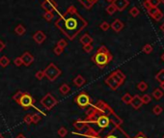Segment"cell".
Segmentation results:
<instances>
[{
  "instance_id": "7bdbcfd3",
  "label": "cell",
  "mask_w": 164,
  "mask_h": 138,
  "mask_svg": "<svg viewBox=\"0 0 164 138\" xmlns=\"http://www.w3.org/2000/svg\"><path fill=\"white\" fill-rule=\"evenodd\" d=\"M83 50L86 52H91L93 50V45H83Z\"/></svg>"
},
{
  "instance_id": "2e32d148",
  "label": "cell",
  "mask_w": 164,
  "mask_h": 138,
  "mask_svg": "<svg viewBox=\"0 0 164 138\" xmlns=\"http://www.w3.org/2000/svg\"><path fill=\"white\" fill-rule=\"evenodd\" d=\"M78 1L83 5L84 8H86L87 10H90L93 8V6L95 5L99 0H78Z\"/></svg>"
},
{
  "instance_id": "db71d44e",
  "label": "cell",
  "mask_w": 164,
  "mask_h": 138,
  "mask_svg": "<svg viewBox=\"0 0 164 138\" xmlns=\"http://www.w3.org/2000/svg\"><path fill=\"white\" fill-rule=\"evenodd\" d=\"M163 138H164V135H163Z\"/></svg>"
},
{
  "instance_id": "9c48e42d",
  "label": "cell",
  "mask_w": 164,
  "mask_h": 138,
  "mask_svg": "<svg viewBox=\"0 0 164 138\" xmlns=\"http://www.w3.org/2000/svg\"><path fill=\"white\" fill-rule=\"evenodd\" d=\"M42 8L44 9L45 12H54V11H57V3L54 1V0H44V1L42 2Z\"/></svg>"
},
{
  "instance_id": "d6986e66",
  "label": "cell",
  "mask_w": 164,
  "mask_h": 138,
  "mask_svg": "<svg viewBox=\"0 0 164 138\" xmlns=\"http://www.w3.org/2000/svg\"><path fill=\"white\" fill-rule=\"evenodd\" d=\"M164 95V92L160 89V88H157V89H154V92H153V97L155 99H160Z\"/></svg>"
},
{
  "instance_id": "7c38bea8",
  "label": "cell",
  "mask_w": 164,
  "mask_h": 138,
  "mask_svg": "<svg viewBox=\"0 0 164 138\" xmlns=\"http://www.w3.org/2000/svg\"><path fill=\"white\" fill-rule=\"evenodd\" d=\"M130 104L132 106V108L135 109V110H137L139 109L140 107H141L143 105V102H142V99H141V97H140L139 95H135L132 97L131 99V101Z\"/></svg>"
},
{
  "instance_id": "3957f363",
  "label": "cell",
  "mask_w": 164,
  "mask_h": 138,
  "mask_svg": "<svg viewBox=\"0 0 164 138\" xmlns=\"http://www.w3.org/2000/svg\"><path fill=\"white\" fill-rule=\"evenodd\" d=\"M13 99L18 103V104L20 105L24 110H28L30 107H33V108L37 109L42 116H45V114L42 112V110H40V108H37V107L35 106V101H36L35 99L30 94L26 93V92L18 91L17 93L13 96Z\"/></svg>"
},
{
  "instance_id": "bcb514c9",
  "label": "cell",
  "mask_w": 164,
  "mask_h": 138,
  "mask_svg": "<svg viewBox=\"0 0 164 138\" xmlns=\"http://www.w3.org/2000/svg\"><path fill=\"white\" fill-rule=\"evenodd\" d=\"M15 138H27V137H26V136H24V135H23L22 133H19V134H18V135L15 136Z\"/></svg>"
},
{
  "instance_id": "d590c367",
  "label": "cell",
  "mask_w": 164,
  "mask_h": 138,
  "mask_svg": "<svg viewBox=\"0 0 164 138\" xmlns=\"http://www.w3.org/2000/svg\"><path fill=\"white\" fill-rule=\"evenodd\" d=\"M58 134H59L60 137H65L66 135L68 134V129L64 128V126H62V128H60L59 129H58Z\"/></svg>"
},
{
  "instance_id": "60d3db41",
  "label": "cell",
  "mask_w": 164,
  "mask_h": 138,
  "mask_svg": "<svg viewBox=\"0 0 164 138\" xmlns=\"http://www.w3.org/2000/svg\"><path fill=\"white\" fill-rule=\"evenodd\" d=\"M147 1L150 4V6H153V7H157L160 4V0H147Z\"/></svg>"
},
{
  "instance_id": "4fadbf2b",
  "label": "cell",
  "mask_w": 164,
  "mask_h": 138,
  "mask_svg": "<svg viewBox=\"0 0 164 138\" xmlns=\"http://www.w3.org/2000/svg\"><path fill=\"white\" fill-rule=\"evenodd\" d=\"M33 39H34V41L36 42L37 44L41 45V44H42L45 41L46 36H45V34L44 32L41 31V30H39V31H37L33 35Z\"/></svg>"
},
{
  "instance_id": "5bb4252c",
  "label": "cell",
  "mask_w": 164,
  "mask_h": 138,
  "mask_svg": "<svg viewBox=\"0 0 164 138\" xmlns=\"http://www.w3.org/2000/svg\"><path fill=\"white\" fill-rule=\"evenodd\" d=\"M124 23H123V21L122 20H115L114 21L112 22V23L110 24V27L113 29V31H115L117 33H119L121 30H122L124 28Z\"/></svg>"
},
{
  "instance_id": "d6a6232c",
  "label": "cell",
  "mask_w": 164,
  "mask_h": 138,
  "mask_svg": "<svg viewBox=\"0 0 164 138\" xmlns=\"http://www.w3.org/2000/svg\"><path fill=\"white\" fill-rule=\"evenodd\" d=\"M116 8H115V6L112 4H109L107 7H106V13L108 14V15H113V14H115L116 13Z\"/></svg>"
},
{
  "instance_id": "277c9868",
  "label": "cell",
  "mask_w": 164,
  "mask_h": 138,
  "mask_svg": "<svg viewBox=\"0 0 164 138\" xmlns=\"http://www.w3.org/2000/svg\"><path fill=\"white\" fill-rule=\"evenodd\" d=\"M124 80H126V75H124V72L121 70H116L105 78L104 82L111 90L115 91L121 85H123Z\"/></svg>"
},
{
  "instance_id": "83f0119b",
  "label": "cell",
  "mask_w": 164,
  "mask_h": 138,
  "mask_svg": "<svg viewBox=\"0 0 164 138\" xmlns=\"http://www.w3.org/2000/svg\"><path fill=\"white\" fill-rule=\"evenodd\" d=\"M162 111H163V108L160 106V105H158V104H157V105H154V107H153V113L154 114V115H157V116H158V115H160L161 113H162Z\"/></svg>"
},
{
  "instance_id": "ffe728a7",
  "label": "cell",
  "mask_w": 164,
  "mask_h": 138,
  "mask_svg": "<svg viewBox=\"0 0 164 138\" xmlns=\"http://www.w3.org/2000/svg\"><path fill=\"white\" fill-rule=\"evenodd\" d=\"M15 32L17 35L18 36H22V35H24L25 32H26V28L23 26L22 24H18L17 27L15 28Z\"/></svg>"
},
{
  "instance_id": "6da1fadb",
  "label": "cell",
  "mask_w": 164,
  "mask_h": 138,
  "mask_svg": "<svg viewBox=\"0 0 164 138\" xmlns=\"http://www.w3.org/2000/svg\"><path fill=\"white\" fill-rule=\"evenodd\" d=\"M87 20L77 12L75 6H70L55 21V26L70 41L75 40L76 36L87 27Z\"/></svg>"
},
{
  "instance_id": "5b68a950",
  "label": "cell",
  "mask_w": 164,
  "mask_h": 138,
  "mask_svg": "<svg viewBox=\"0 0 164 138\" xmlns=\"http://www.w3.org/2000/svg\"><path fill=\"white\" fill-rule=\"evenodd\" d=\"M44 72H45V77H46L51 82L55 81L62 74V71L53 63H50L48 66L45 69Z\"/></svg>"
},
{
  "instance_id": "f5cc1de1",
  "label": "cell",
  "mask_w": 164,
  "mask_h": 138,
  "mask_svg": "<svg viewBox=\"0 0 164 138\" xmlns=\"http://www.w3.org/2000/svg\"><path fill=\"white\" fill-rule=\"evenodd\" d=\"M160 2H162V3H163V4H164V0H160Z\"/></svg>"
},
{
  "instance_id": "f907efd6",
  "label": "cell",
  "mask_w": 164,
  "mask_h": 138,
  "mask_svg": "<svg viewBox=\"0 0 164 138\" xmlns=\"http://www.w3.org/2000/svg\"><path fill=\"white\" fill-rule=\"evenodd\" d=\"M107 2H109V3H112L113 2V0H106Z\"/></svg>"
},
{
  "instance_id": "f6af8a7d",
  "label": "cell",
  "mask_w": 164,
  "mask_h": 138,
  "mask_svg": "<svg viewBox=\"0 0 164 138\" xmlns=\"http://www.w3.org/2000/svg\"><path fill=\"white\" fill-rule=\"evenodd\" d=\"M4 48H5V44H4L3 42L0 40V52H1Z\"/></svg>"
},
{
  "instance_id": "ee69618b",
  "label": "cell",
  "mask_w": 164,
  "mask_h": 138,
  "mask_svg": "<svg viewBox=\"0 0 164 138\" xmlns=\"http://www.w3.org/2000/svg\"><path fill=\"white\" fill-rule=\"evenodd\" d=\"M133 138H149V137H148L144 132L140 131V132H138L137 134H136V135H135Z\"/></svg>"
},
{
  "instance_id": "8fae6325",
  "label": "cell",
  "mask_w": 164,
  "mask_h": 138,
  "mask_svg": "<svg viewBox=\"0 0 164 138\" xmlns=\"http://www.w3.org/2000/svg\"><path fill=\"white\" fill-rule=\"evenodd\" d=\"M20 57H21L22 63L25 67H29L30 65H32L33 62H34V60H35L34 56L31 54L29 51H25Z\"/></svg>"
},
{
  "instance_id": "52a82bcc",
  "label": "cell",
  "mask_w": 164,
  "mask_h": 138,
  "mask_svg": "<svg viewBox=\"0 0 164 138\" xmlns=\"http://www.w3.org/2000/svg\"><path fill=\"white\" fill-rule=\"evenodd\" d=\"M97 138H130V137L123 129H121V126H116L115 129H113L111 131L105 134L104 136Z\"/></svg>"
},
{
  "instance_id": "e575fe53",
  "label": "cell",
  "mask_w": 164,
  "mask_h": 138,
  "mask_svg": "<svg viewBox=\"0 0 164 138\" xmlns=\"http://www.w3.org/2000/svg\"><path fill=\"white\" fill-rule=\"evenodd\" d=\"M154 18V20H157V21H159L160 20H162V18H163V13L161 12L160 10H158L157 13H155L153 17H152Z\"/></svg>"
},
{
  "instance_id": "7402d4cb",
  "label": "cell",
  "mask_w": 164,
  "mask_h": 138,
  "mask_svg": "<svg viewBox=\"0 0 164 138\" xmlns=\"http://www.w3.org/2000/svg\"><path fill=\"white\" fill-rule=\"evenodd\" d=\"M10 59L7 56H1L0 57V66L2 68H6L10 65Z\"/></svg>"
},
{
  "instance_id": "b9f144b4",
  "label": "cell",
  "mask_w": 164,
  "mask_h": 138,
  "mask_svg": "<svg viewBox=\"0 0 164 138\" xmlns=\"http://www.w3.org/2000/svg\"><path fill=\"white\" fill-rule=\"evenodd\" d=\"M14 63H15V65L17 67H20V66H22L23 65V63H22V60H21V57H17L15 60H14Z\"/></svg>"
},
{
  "instance_id": "681fc988",
  "label": "cell",
  "mask_w": 164,
  "mask_h": 138,
  "mask_svg": "<svg viewBox=\"0 0 164 138\" xmlns=\"http://www.w3.org/2000/svg\"><path fill=\"white\" fill-rule=\"evenodd\" d=\"M161 60H162L163 62H164V53H163V54L161 55Z\"/></svg>"
},
{
  "instance_id": "f35d334b",
  "label": "cell",
  "mask_w": 164,
  "mask_h": 138,
  "mask_svg": "<svg viewBox=\"0 0 164 138\" xmlns=\"http://www.w3.org/2000/svg\"><path fill=\"white\" fill-rule=\"evenodd\" d=\"M35 77L38 80H42L45 77V72L44 71H38L36 74H35Z\"/></svg>"
},
{
  "instance_id": "f1b7e54d",
  "label": "cell",
  "mask_w": 164,
  "mask_h": 138,
  "mask_svg": "<svg viewBox=\"0 0 164 138\" xmlns=\"http://www.w3.org/2000/svg\"><path fill=\"white\" fill-rule=\"evenodd\" d=\"M130 16L131 17H133V18H136L137 16H139V14H140V11L139 9L137 8V7H132V8L130 10Z\"/></svg>"
},
{
  "instance_id": "603a6c76",
  "label": "cell",
  "mask_w": 164,
  "mask_h": 138,
  "mask_svg": "<svg viewBox=\"0 0 164 138\" xmlns=\"http://www.w3.org/2000/svg\"><path fill=\"white\" fill-rule=\"evenodd\" d=\"M155 79H157V81L160 84L164 82V70H161L157 72V75H155Z\"/></svg>"
},
{
  "instance_id": "4dcf8cb0",
  "label": "cell",
  "mask_w": 164,
  "mask_h": 138,
  "mask_svg": "<svg viewBox=\"0 0 164 138\" xmlns=\"http://www.w3.org/2000/svg\"><path fill=\"white\" fill-rule=\"evenodd\" d=\"M159 9L157 8V7H153V6H150L149 8H147V12H148V14H149V16H151V17H153L154 15L157 12Z\"/></svg>"
},
{
  "instance_id": "ba28073f",
  "label": "cell",
  "mask_w": 164,
  "mask_h": 138,
  "mask_svg": "<svg viewBox=\"0 0 164 138\" xmlns=\"http://www.w3.org/2000/svg\"><path fill=\"white\" fill-rule=\"evenodd\" d=\"M40 102L46 110H51L53 107L58 103V101L50 93H48L44 98L41 99Z\"/></svg>"
},
{
  "instance_id": "4316f807",
  "label": "cell",
  "mask_w": 164,
  "mask_h": 138,
  "mask_svg": "<svg viewBox=\"0 0 164 138\" xmlns=\"http://www.w3.org/2000/svg\"><path fill=\"white\" fill-rule=\"evenodd\" d=\"M137 89L141 92H145L148 89V84L145 81H140L137 84Z\"/></svg>"
},
{
  "instance_id": "7dc6e473",
  "label": "cell",
  "mask_w": 164,
  "mask_h": 138,
  "mask_svg": "<svg viewBox=\"0 0 164 138\" xmlns=\"http://www.w3.org/2000/svg\"><path fill=\"white\" fill-rule=\"evenodd\" d=\"M160 30L164 33V23H162V24L160 25Z\"/></svg>"
},
{
  "instance_id": "74e56055",
  "label": "cell",
  "mask_w": 164,
  "mask_h": 138,
  "mask_svg": "<svg viewBox=\"0 0 164 138\" xmlns=\"http://www.w3.org/2000/svg\"><path fill=\"white\" fill-rule=\"evenodd\" d=\"M53 52H54V54L55 55H57V56H59V55H61L62 53L64 52V48H62V47H54V49H53Z\"/></svg>"
},
{
  "instance_id": "ac0fdd59",
  "label": "cell",
  "mask_w": 164,
  "mask_h": 138,
  "mask_svg": "<svg viewBox=\"0 0 164 138\" xmlns=\"http://www.w3.org/2000/svg\"><path fill=\"white\" fill-rule=\"evenodd\" d=\"M85 82H86V80H85V78L81 74L76 75L75 77V79H73V84H75V85L76 87H78V88L83 86Z\"/></svg>"
},
{
  "instance_id": "816d5d0a",
  "label": "cell",
  "mask_w": 164,
  "mask_h": 138,
  "mask_svg": "<svg viewBox=\"0 0 164 138\" xmlns=\"http://www.w3.org/2000/svg\"><path fill=\"white\" fill-rule=\"evenodd\" d=\"M0 138H4V136H3V134H1V133H0Z\"/></svg>"
},
{
  "instance_id": "44dd1931",
  "label": "cell",
  "mask_w": 164,
  "mask_h": 138,
  "mask_svg": "<svg viewBox=\"0 0 164 138\" xmlns=\"http://www.w3.org/2000/svg\"><path fill=\"white\" fill-rule=\"evenodd\" d=\"M59 91H60V93L62 95H67V94L70 93V92H71V87H70L67 83H64L60 86Z\"/></svg>"
},
{
  "instance_id": "e0dca14e",
  "label": "cell",
  "mask_w": 164,
  "mask_h": 138,
  "mask_svg": "<svg viewBox=\"0 0 164 138\" xmlns=\"http://www.w3.org/2000/svg\"><path fill=\"white\" fill-rule=\"evenodd\" d=\"M80 43L85 45H91L93 43V38L89 35L88 33H85L83 36H81L80 38Z\"/></svg>"
},
{
  "instance_id": "7a4b0ae2",
  "label": "cell",
  "mask_w": 164,
  "mask_h": 138,
  "mask_svg": "<svg viewBox=\"0 0 164 138\" xmlns=\"http://www.w3.org/2000/svg\"><path fill=\"white\" fill-rule=\"evenodd\" d=\"M91 60L100 69H103L113 60V55L105 45H100L95 54L92 56Z\"/></svg>"
},
{
  "instance_id": "8992f818",
  "label": "cell",
  "mask_w": 164,
  "mask_h": 138,
  "mask_svg": "<svg viewBox=\"0 0 164 138\" xmlns=\"http://www.w3.org/2000/svg\"><path fill=\"white\" fill-rule=\"evenodd\" d=\"M75 101L78 105V107H80L82 109L88 108L91 105V98H90V96L86 92H81V93L77 95L75 99Z\"/></svg>"
},
{
  "instance_id": "9a60e30c",
  "label": "cell",
  "mask_w": 164,
  "mask_h": 138,
  "mask_svg": "<svg viewBox=\"0 0 164 138\" xmlns=\"http://www.w3.org/2000/svg\"><path fill=\"white\" fill-rule=\"evenodd\" d=\"M72 125L75 128V129L78 130V131H82V130H84L86 128H87V125L85 124V122L82 120V119H78L77 121L73 122Z\"/></svg>"
},
{
  "instance_id": "c3c4849f",
  "label": "cell",
  "mask_w": 164,
  "mask_h": 138,
  "mask_svg": "<svg viewBox=\"0 0 164 138\" xmlns=\"http://www.w3.org/2000/svg\"><path fill=\"white\" fill-rule=\"evenodd\" d=\"M160 89H161V90H162V91L164 92V82L160 84Z\"/></svg>"
},
{
  "instance_id": "f546056e",
  "label": "cell",
  "mask_w": 164,
  "mask_h": 138,
  "mask_svg": "<svg viewBox=\"0 0 164 138\" xmlns=\"http://www.w3.org/2000/svg\"><path fill=\"white\" fill-rule=\"evenodd\" d=\"M23 122L25 123L27 126L32 124V114H26L23 117Z\"/></svg>"
},
{
  "instance_id": "30bf717a",
  "label": "cell",
  "mask_w": 164,
  "mask_h": 138,
  "mask_svg": "<svg viewBox=\"0 0 164 138\" xmlns=\"http://www.w3.org/2000/svg\"><path fill=\"white\" fill-rule=\"evenodd\" d=\"M112 4L115 6V8L119 12H123L126 10L127 7L130 5V1L128 0H113Z\"/></svg>"
},
{
  "instance_id": "8d00e7d4",
  "label": "cell",
  "mask_w": 164,
  "mask_h": 138,
  "mask_svg": "<svg viewBox=\"0 0 164 138\" xmlns=\"http://www.w3.org/2000/svg\"><path fill=\"white\" fill-rule=\"evenodd\" d=\"M100 27L101 30H102V31H107V30L110 28V24H109L107 21H103V22H101Z\"/></svg>"
},
{
  "instance_id": "cb8c5ba5",
  "label": "cell",
  "mask_w": 164,
  "mask_h": 138,
  "mask_svg": "<svg viewBox=\"0 0 164 138\" xmlns=\"http://www.w3.org/2000/svg\"><path fill=\"white\" fill-rule=\"evenodd\" d=\"M42 120V115L41 113L39 114V113H34L32 114V124H35V125H37L39 122H41Z\"/></svg>"
},
{
  "instance_id": "1f68e13d",
  "label": "cell",
  "mask_w": 164,
  "mask_h": 138,
  "mask_svg": "<svg viewBox=\"0 0 164 138\" xmlns=\"http://www.w3.org/2000/svg\"><path fill=\"white\" fill-rule=\"evenodd\" d=\"M141 99H142L143 104H149V103L151 102V101H152V98H151L150 95L145 94V95L141 97Z\"/></svg>"
},
{
  "instance_id": "d4e9b609",
  "label": "cell",
  "mask_w": 164,
  "mask_h": 138,
  "mask_svg": "<svg viewBox=\"0 0 164 138\" xmlns=\"http://www.w3.org/2000/svg\"><path fill=\"white\" fill-rule=\"evenodd\" d=\"M131 99H132V96L130 94L127 93L122 97V101L124 103H126V104H130V101H131Z\"/></svg>"
},
{
  "instance_id": "836d02e7",
  "label": "cell",
  "mask_w": 164,
  "mask_h": 138,
  "mask_svg": "<svg viewBox=\"0 0 164 138\" xmlns=\"http://www.w3.org/2000/svg\"><path fill=\"white\" fill-rule=\"evenodd\" d=\"M54 18V14L52 12H45L44 14V18L46 21H51Z\"/></svg>"
},
{
  "instance_id": "484cf974",
  "label": "cell",
  "mask_w": 164,
  "mask_h": 138,
  "mask_svg": "<svg viewBox=\"0 0 164 138\" xmlns=\"http://www.w3.org/2000/svg\"><path fill=\"white\" fill-rule=\"evenodd\" d=\"M142 51L145 53V54H150V53H152L153 52V47H152V45L150 44L145 45L142 48Z\"/></svg>"
},
{
  "instance_id": "ab89813d",
  "label": "cell",
  "mask_w": 164,
  "mask_h": 138,
  "mask_svg": "<svg viewBox=\"0 0 164 138\" xmlns=\"http://www.w3.org/2000/svg\"><path fill=\"white\" fill-rule=\"evenodd\" d=\"M57 47H62V48H65L68 45V43L66 42V40H64V39H61L60 41H58V43H57Z\"/></svg>"
}]
</instances>
